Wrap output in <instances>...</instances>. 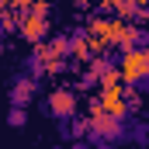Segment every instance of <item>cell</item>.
<instances>
[{
    "mask_svg": "<svg viewBox=\"0 0 149 149\" xmlns=\"http://www.w3.org/2000/svg\"><path fill=\"white\" fill-rule=\"evenodd\" d=\"M24 121H28V114H24V108H21V104H14V108L7 111V125H14V128H24Z\"/></svg>",
    "mask_w": 149,
    "mask_h": 149,
    "instance_id": "8992f818",
    "label": "cell"
},
{
    "mask_svg": "<svg viewBox=\"0 0 149 149\" xmlns=\"http://www.w3.org/2000/svg\"><path fill=\"white\" fill-rule=\"evenodd\" d=\"M31 90H35V83H31V80H17V83H14V90H10V104H21V108H24V104L31 101Z\"/></svg>",
    "mask_w": 149,
    "mask_h": 149,
    "instance_id": "5b68a950",
    "label": "cell"
},
{
    "mask_svg": "<svg viewBox=\"0 0 149 149\" xmlns=\"http://www.w3.org/2000/svg\"><path fill=\"white\" fill-rule=\"evenodd\" d=\"M0 7H10V0H0Z\"/></svg>",
    "mask_w": 149,
    "mask_h": 149,
    "instance_id": "ba28073f",
    "label": "cell"
},
{
    "mask_svg": "<svg viewBox=\"0 0 149 149\" xmlns=\"http://www.w3.org/2000/svg\"><path fill=\"white\" fill-rule=\"evenodd\" d=\"M97 111L114 114V118H125L128 101H125V90H121L114 80H111V83H104V90H101V97H97Z\"/></svg>",
    "mask_w": 149,
    "mask_h": 149,
    "instance_id": "7a4b0ae2",
    "label": "cell"
},
{
    "mask_svg": "<svg viewBox=\"0 0 149 149\" xmlns=\"http://www.w3.org/2000/svg\"><path fill=\"white\" fill-rule=\"evenodd\" d=\"M90 35H94V42H101V45H111V42H121L125 24L121 21H90Z\"/></svg>",
    "mask_w": 149,
    "mask_h": 149,
    "instance_id": "277c9868",
    "label": "cell"
},
{
    "mask_svg": "<svg viewBox=\"0 0 149 149\" xmlns=\"http://www.w3.org/2000/svg\"><path fill=\"white\" fill-rule=\"evenodd\" d=\"M45 108H49L52 118H73L76 114V94L73 90H52L49 101H45Z\"/></svg>",
    "mask_w": 149,
    "mask_h": 149,
    "instance_id": "3957f363",
    "label": "cell"
},
{
    "mask_svg": "<svg viewBox=\"0 0 149 149\" xmlns=\"http://www.w3.org/2000/svg\"><path fill=\"white\" fill-rule=\"evenodd\" d=\"M146 76H149V52L142 49V45H132V49H125V52H121V80H125L128 87L142 90Z\"/></svg>",
    "mask_w": 149,
    "mask_h": 149,
    "instance_id": "6da1fadb",
    "label": "cell"
},
{
    "mask_svg": "<svg viewBox=\"0 0 149 149\" xmlns=\"http://www.w3.org/2000/svg\"><path fill=\"white\" fill-rule=\"evenodd\" d=\"M97 3H104V7H118L121 0H97Z\"/></svg>",
    "mask_w": 149,
    "mask_h": 149,
    "instance_id": "52a82bcc",
    "label": "cell"
}]
</instances>
